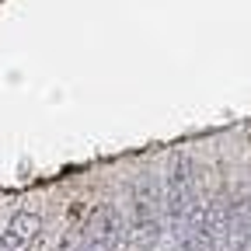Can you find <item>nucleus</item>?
Here are the masks:
<instances>
[{"label": "nucleus", "instance_id": "4", "mask_svg": "<svg viewBox=\"0 0 251 251\" xmlns=\"http://www.w3.org/2000/svg\"><path fill=\"white\" fill-rule=\"evenodd\" d=\"M42 234V216L35 209H21L11 216V224L0 237V251H35Z\"/></svg>", "mask_w": 251, "mask_h": 251}, {"label": "nucleus", "instance_id": "2", "mask_svg": "<svg viewBox=\"0 0 251 251\" xmlns=\"http://www.w3.org/2000/svg\"><path fill=\"white\" fill-rule=\"evenodd\" d=\"M164 199H168V227H171V237H178L192 216L199 196H196V181H192V164L188 157L175 153L171 157V175H168V188H164Z\"/></svg>", "mask_w": 251, "mask_h": 251}, {"label": "nucleus", "instance_id": "5", "mask_svg": "<svg viewBox=\"0 0 251 251\" xmlns=\"http://www.w3.org/2000/svg\"><path fill=\"white\" fill-rule=\"evenodd\" d=\"M56 251H74V230H70L67 237H63V241H59V248H56Z\"/></svg>", "mask_w": 251, "mask_h": 251}, {"label": "nucleus", "instance_id": "1", "mask_svg": "<svg viewBox=\"0 0 251 251\" xmlns=\"http://www.w3.org/2000/svg\"><path fill=\"white\" fill-rule=\"evenodd\" d=\"M164 213L168 199L157 185V175H140L129 188V230L140 251H153L164 234Z\"/></svg>", "mask_w": 251, "mask_h": 251}, {"label": "nucleus", "instance_id": "3", "mask_svg": "<svg viewBox=\"0 0 251 251\" xmlns=\"http://www.w3.org/2000/svg\"><path fill=\"white\" fill-rule=\"evenodd\" d=\"M122 230H126L122 213H119L115 206H98V209L91 213L87 227H84V244H80V251H119Z\"/></svg>", "mask_w": 251, "mask_h": 251}]
</instances>
